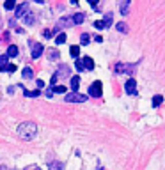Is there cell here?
I'll use <instances>...</instances> for the list:
<instances>
[{
    "label": "cell",
    "mask_w": 165,
    "mask_h": 170,
    "mask_svg": "<svg viewBox=\"0 0 165 170\" xmlns=\"http://www.w3.org/2000/svg\"><path fill=\"white\" fill-rule=\"evenodd\" d=\"M84 20H85V14H84V13H76V14H73L71 23H75V25H80V23H84Z\"/></svg>",
    "instance_id": "9"
},
{
    "label": "cell",
    "mask_w": 165,
    "mask_h": 170,
    "mask_svg": "<svg viewBox=\"0 0 165 170\" xmlns=\"http://www.w3.org/2000/svg\"><path fill=\"white\" fill-rule=\"evenodd\" d=\"M48 167H50L52 170H64V165H62L60 161H53V163H50Z\"/></svg>",
    "instance_id": "21"
},
{
    "label": "cell",
    "mask_w": 165,
    "mask_h": 170,
    "mask_svg": "<svg viewBox=\"0 0 165 170\" xmlns=\"http://www.w3.org/2000/svg\"><path fill=\"white\" fill-rule=\"evenodd\" d=\"M52 92H55V94H64L66 87L64 85H53V87H52Z\"/></svg>",
    "instance_id": "20"
},
{
    "label": "cell",
    "mask_w": 165,
    "mask_h": 170,
    "mask_svg": "<svg viewBox=\"0 0 165 170\" xmlns=\"http://www.w3.org/2000/svg\"><path fill=\"white\" fill-rule=\"evenodd\" d=\"M101 21H103L105 28H108L110 25H112V13H107V14H105V20H101Z\"/></svg>",
    "instance_id": "19"
},
{
    "label": "cell",
    "mask_w": 165,
    "mask_h": 170,
    "mask_svg": "<svg viewBox=\"0 0 165 170\" xmlns=\"http://www.w3.org/2000/svg\"><path fill=\"white\" fill-rule=\"evenodd\" d=\"M59 25H60V27H68V25H71V20H69V18H62V20L59 21Z\"/></svg>",
    "instance_id": "27"
},
{
    "label": "cell",
    "mask_w": 165,
    "mask_h": 170,
    "mask_svg": "<svg viewBox=\"0 0 165 170\" xmlns=\"http://www.w3.org/2000/svg\"><path fill=\"white\" fill-rule=\"evenodd\" d=\"M59 57H60V53H59L55 48H48V59H50V60H57Z\"/></svg>",
    "instance_id": "13"
},
{
    "label": "cell",
    "mask_w": 165,
    "mask_h": 170,
    "mask_svg": "<svg viewBox=\"0 0 165 170\" xmlns=\"http://www.w3.org/2000/svg\"><path fill=\"white\" fill-rule=\"evenodd\" d=\"M22 75L25 80H30V78H34V71L30 69V67H25V69L22 71Z\"/></svg>",
    "instance_id": "17"
},
{
    "label": "cell",
    "mask_w": 165,
    "mask_h": 170,
    "mask_svg": "<svg viewBox=\"0 0 165 170\" xmlns=\"http://www.w3.org/2000/svg\"><path fill=\"white\" fill-rule=\"evenodd\" d=\"M43 44L41 42H34V41H30V57L32 59H39V57L43 55Z\"/></svg>",
    "instance_id": "3"
},
{
    "label": "cell",
    "mask_w": 165,
    "mask_h": 170,
    "mask_svg": "<svg viewBox=\"0 0 165 170\" xmlns=\"http://www.w3.org/2000/svg\"><path fill=\"white\" fill-rule=\"evenodd\" d=\"M119 9H121V14L126 16V14H128V9H130V2L128 0H126V2H121V4H119Z\"/></svg>",
    "instance_id": "18"
},
{
    "label": "cell",
    "mask_w": 165,
    "mask_h": 170,
    "mask_svg": "<svg viewBox=\"0 0 165 170\" xmlns=\"http://www.w3.org/2000/svg\"><path fill=\"white\" fill-rule=\"evenodd\" d=\"M94 41H96V42H101L103 39H101V35H94Z\"/></svg>",
    "instance_id": "33"
},
{
    "label": "cell",
    "mask_w": 165,
    "mask_h": 170,
    "mask_svg": "<svg viewBox=\"0 0 165 170\" xmlns=\"http://www.w3.org/2000/svg\"><path fill=\"white\" fill-rule=\"evenodd\" d=\"M80 60H82V64H84V69H87V71L94 69V60L91 59V57H84V59H80Z\"/></svg>",
    "instance_id": "8"
},
{
    "label": "cell",
    "mask_w": 165,
    "mask_h": 170,
    "mask_svg": "<svg viewBox=\"0 0 165 170\" xmlns=\"http://www.w3.org/2000/svg\"><path fill=\"white\" fill-rule=\"evenodd\" d=\"M124 91H126V94H130V96L137 94V82L133 80V78H130L128 82H126V85H124Z\"/></svg>",
    "instance_id": "6"
},
{
    "label": "cell",
    "mask_w": 165,
    "mask_h": 170,
    "mask_svg": "<svg viewBox=\"0 0 165 170\" xmlns=\"http://www.w3.org/2000/svg\"><path fill=\"white\" fill-rule=\"evenodd\" d=\"M66 39H68V37H66V34L62 32V34H59L57 37H55V42H57V44H64Z\"/></svg>",
    "instance_id": "23"
},
{
    "label": "cell",
    "mask_w": 165,
    "mask_h": 170,
    "mask_svg": "<svg viewBox=\"0 0 165 170\" xmlns=\"http://www.w3.org/2000/svg\"><path fill=\"white\" fill-rule=\"evenodd\" d=\"M25 170H41L39 167H29V168H25Z\"/></svg>",
    "instance_id": "35"
},
{
    "label": "cell",
    "mask_w": 165,
    "mask_h": 170,
    "mask_svg": "<svg viewBox=\"0 0 165 170\" xmlns=\"http://www.w3.org/2000/svg\"><path fill=\"white\" fill-rule=\"evenodd\" d=\"M36 85H37V89H43V87H44V82H43V80H36Z\"/></svg>",
    "instance_id": "32"
},
{
    "label": "cell",
    "mask_w": 165,
    "mask_h": 170,
    "mask_svg": "<svg viewBox=\"0 0 165 170\" xmlns=\"http://www.w3.org/2000/svg\"><path fill=\"white\" fill-rule=\"evenodd\" d=\"M94 28H98V30H101V28H105V25H103V21H101V20L94 21Z\"/></svg>",
    "instance_id": "30"
},
{
    "label": "cell",
    "mask_w": 165,
    "mask_h": 170,
    "mask_svg": "<svg viewBox=\"0 0 165 170\" xmlns=\"http://www.w3.org/2000/svg\"><path fill=\"white\" fill-rule=\"evenodd\" d=\"M101 94H103L101 82H93V83L89 85V96H93V98H100Z\"/></svg>",
    "instance_id": "4"
},
{
    "label": "cell",
    "mask_w": 165,
    "mask_h": 170,
    "mask_svg": "<svg viewBox=\"0 0 165 170\" xmlns=\"http://www.w3.org/2000/svg\"><path fill=\"white\" fill-rule=\"evenodd\" d=\"M27 9H29V4H27V2H23V4H20V6H16L14 7V16H16V18H23L25 13H27Z\"/></svg>",
    "instance_id": "7"
},
{
    "label": "cell",
    "mask_w": 165,
    "mask_h": 170,
    "mask_svg": "<svg viewBox=\"0 0 165 170\" xmlns=\"http://www.w3.org/2000/svg\"><path fill=\"white\" fill-rule=\"evenodd\" d=\"M23 21H25L27 25H32V23L36 21V16H34V13H29V11H27V13H25V16H23Z\"/></svg>",
    "instance_id": "11"
},
{
    "label": "cell",
    "mask_w": 165,
    "mask_h": 170,
    "mask_svg": "<svg viewBox=\"0 0 165 170\" xmlns=\"http://www.w3.org/2000/svg\"><path fill=\"white\" fill-rule=\"evenodd\" d=\"M66 76H69V66L62 64V66H60V67L57 69V73L52 76V82H50V83H52V85H55L59 80H60V78H66Z\"/></svg>",
    "instance_id": "2"
},
{
    "label": "cell",
    "mask_w": 165,
    "mask_h": 170,
    "mask_svg": "<svg viewBox=\"0 0 165 170\" xmlns=\"http://www.w3.org/2000/svg\"><path fill=\"white\" fill-rule=\"evenodd\" d=\"M6 71H7V73H14V71H16V66H14V64H7Z\"/></svg>",
    "instance_id": "31"
},
{
    "label": "cell",
    "mask_w": 165,
    "mask_h": 170,
    "mask_svg": "<svg viewBox=\"0 0 165 170\" xmlns=\"http://www.w3.org/2000/svg\"><path fill=\"white\" fill-rule=\"evenodd\" d=\"M117 30H119V32H122V34H124V32H128V25H126V23H117Z\"/></svg>",
    "instance_id": "25"
},
{
    "label": "cell",
    "mask_w": 165,
    "mask_h": 170,
    "mask_svg": "<svg viewBox=\"0 0 165 170\" xmlns=\"http://www.w3.org/2000/svg\"><path fill=\"white\" fill-rule=\"evenodd\" d=\"M69 53H71V57L75 59V60H76V59L80 57V46H76V44H73L71 48H69Z\"/></svg>",
    "instance_id": "14"
},
{
    "label": "cell",
    "mask_w": 165,
    "mask_h": 170,
    "mask_svg": "<svg viewBox=\"0 0 165 170\" xmlns=\"http://www.w3.org/2000/svg\"><path fill=\"white\" fill-rule=\"evenodd\" d=\"M37 133V126L34 124V122H22L20 126H18V135H20V138H23V140H32L34 136H36Z\"/></svg>",
    "instance_id": "1"
},
{
    "label": "cell",
    "mask_w": 165,
    "mask_h": 170,
    "mask_svg": "<svg viewBox=\"0 0 165 170\" xmlns=\"http://www.w3.org/2000/svg\"><path fill=\"white\" fill-rule=\"evenodd\" d=\"M14 7H16V4L13 2V0H9V2L4 4V9H6V11H11V9H14Z\"/></svg>",
    "instance_id": "26"
},
{
    "label": "cell",
    "mask_w": 165,
    "mask_h": 170,
    "mask_svg": "<svg viewBox=\"0 0 165 170\" xmlns=\"http://www.w3.org/2000/svg\"><path fill=\"white\" fill-rule=\"evenodd\" d=\"M20 87L23 89V94H25L27 98H37V96H39V91H27L23 85H20Z\"/></svg>",
    "instance_id": "16"
},
{
    "label": "cell",
    "mask_w": 165,
    "mask_h": 170,
    "mask_svg": "<svg viewBox=\"0 0 165 170\" xmlns=\"http://www.w3.org/2000/svg\"><path fill=\"white\" fill-rule=\"evenodd\" d=\"M7 64H9V59L7 55L4 53V55H0V73L2 71H6V67H7Z\"/></svg>",
    "instance_id": "12"
},
{
    "label": "cell",
    "mask_w": 165,
    "mask_h": 170,
    "mask_svg": "<svg viewBox=\"0 0 165 170\" xmlns=\"http://www.w3.org/2000/svg\"><path fill=\"white\" fill-rule=\"evenodd\" d=\"M89 41H91V35H89V34H82V35H80V42H82V44H89Z\"/></svg>",
    "instance_id": "24"
},
{
    "label": "cell",
    "mask_w": 165,
    "mask_h": 170,
    "mask_svg": "<svg viewBox=\"0 0 165 170\" xmlns=\"http://www.w3.org/2000/svg\"><path fill=\"white\" fill-rule=\"evenodd\" d=\"M52 96H53V92H52V89H50V91H46V98H52Z\"/></svg>",
    "instance_id": "34"
},
{
    "label": "cell",
    "mask_w": 165,
    "mask_h": 170,
    "mask_svg": "<svg viewBox=\"0 0 165 170\" xmlns=\"http://www.w3.org/2000/svg\"><path fill=\"white\" fill-rule=\"evenodd\" d=\"M162 103H163V96H160V94H158V96L153 98V106H160Z\"/></svg>",
    "instance_id": "22"
},
{
    "label": "cell",
    "mask_w": 165,
    "mask_h": 170,
    "mask_svg": "<svg viewBox=\"0 0 165 170\" xmlns=\"http://www.w3.org/2000/svg\"><path fill=\"white\" fill-rule=\"evenodd\" d=\"M55 32H57V28H55V30H44V32H43V35H44V37H48V39H50V37H52L53 34H55Z\"/></svg>",
    "instance_id": "29"
},
{
    "label": "cell",
    "mask_w": 165,
    "mask_h": 170,
    "mask_svg": "<svg viewBox=\"0 0 165 170\" xmlns=\"http://www.w3.org/2000/svg\"><path fill=\"white\" fill-rule=\"evenodd\" d=\"M7 59H13V57H18V46L16 44H9V48H7Z\"/></svg>",
    "instance_id": "10"
},
{
    "label": "cell",
    "mask_w": 165,
    "mask_h": 170,
    "mask_svg": "<svg viewBox=\"0 0 165 170\" xmlns=\"http://www.w3.org/2000/svg\"><path fill=\"white\" fill-rule=\"evenodd\" d=\"M66 101L68 103H84V101H87V96L78 94V92H69V94H66Z\"/></svg>",
    "instance_id": "5"
},
{
    "label": "cell",
    "mask_w": 165,
    "mask_h": 170,
    "mask_svg": "<svg viewBox=\"0 0 165 170\" xmlns=\"http://www.w3.org/2000/svg\"><path fill=\"white\" fill-rule=\"evenodd\" d=\"M80 87V76H71V89L73 92H76Z\"/></svg>",
    "instance_id": "15"
},
{
    "label": "cell",
    "mask_w": 165,
    "mask_h": 170,
    "mask_svg": "<svg viewBox=\"0 0 165 170\" xmlns=\"http://www.w3.org/2000/svg\"><path fill=\"white\" fill-rule=\"evenodd\" d=\"M75 66H76V71H84V64H82V60H80V59H76V60H75Z\"/></svg>",
    "instance_id": "28"
},
{
    "label": "cell",
    "mask_w": 165,
    "mask_h": 170,
    "mask_svg": "<svg viewBox=\"0 0 165 170\" xmlns=\"http://www.w3.org/2000/svg\"><path fill=\"white\" fill-rule=\"evenodd\" d=\"M0 170H7V168H4V167H0Z\"/></svg>",
    "instance_id": "36"
}]
</instances>
